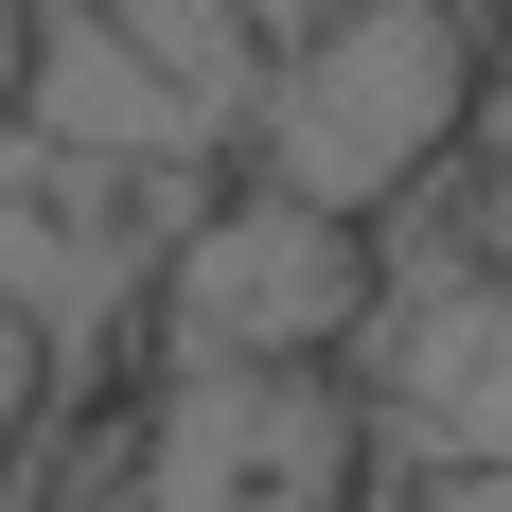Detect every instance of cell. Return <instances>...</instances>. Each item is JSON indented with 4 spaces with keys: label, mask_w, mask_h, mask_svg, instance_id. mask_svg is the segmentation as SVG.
<instances>
[{
    "label": "cell",
    "mask_w": 512,
    "mask_h": 512,
    "mask_svg": "<svg viewBox=\"0 0 512 512\" xmlns=\"http://www.w3.org/2000/svg\"><path fill=\"white\" fill-rule=\"evenodd\" d=\"M124 512H371V407L336 371H159Z\"/></svg>",
    "instance_id": "cell-3"
},
{
    "label": "cell",
    "mask_w": 512,
    "mask_h": 512,
    "mask_svg": "<svg viewBox=\"0 0 512 512\" xmlns=\"http://www.w3.org/2000/svg\"><path fill=\"white\" fill-rule=\"evenodd\" d=\"M495 36H512V0H495Z\"/></svg>",
    "instance_id": "cell-8"
},
{
    "label": "cell",
    "mask_w": 512,
    "mask_h": 512,
    "mask_svg": "<svg viewBox=\"0 0 512 512\" xmlns=\"http://www.w3.org/2000/svg\"><path fill=\"white\" fill-rule=\"evenodd\" d=\"M318 18H354V0H248V36H265V53H301Z\"/></svg>",
    "instance_id": "cell-7"
},
{
    "label": "cell",
    "mask_w": 512,
    "mask_h": 512,
    "mask_svg": "<svg viewBox=\"0 0 512 512\" xmlns=\"http://www.w3.org/2000/svg\"><path fill=\"white\" fill-rule=\"evenodd\" d=\"M495 0H354V18H318L248 106V177L265 195L336 212V230H389V212L477 142V106H495Z\"/></svg>",
    "instance_id": "cell-1"
},
{
    "label": "cell",
    "mask_w": 512,
    "mask_h": 512,
    "mask_svg": "<svg viewBox=\"0 0 512 512\" xmlns=\"http://www.w3.org/2000/svg\"><path fill=\"white\" fill-rule=\"evenodd\" d=\"M371 389L424 442V477H512V248L407 283L389 265V318H371Z\"/></svg>",
    "instance_id": "cell-4"
},
{
    "label": "cell",
    "mask_w": 512,
    "mask_h": 512,
    "mask_svg": "<svg viewBox=\"0 0 512 512\" xmlns=\"http://www.w3.org/2000/svg\"><path fill=\"white\" fill-rule=\"evenodd\" d=\"M53 407V336H36V318H0V460H18V424H36Z\"/></svg>",
    "instance_id": "cell-5"
},
{
    "label": "cell",
    "mask_w": 512,
    "mask_h": 512,
    "mask_svg": "<svg viewBox=\"0 0 512 512\" xmlns=\"http://www.w3.org/2000/svg\"><path fill=\"white\" fill-rule=\"evenodd\" d=\"M18 89H36V0H0V124H18Z\"/></svg>",
    "instance_id": "cell-6"
},
{
    "label": "cell",
    "mask_w": 512,
    "mask_h": 512,
    "mask_svg": "<svg viewBox=\"0 0 512 512\" xmlns=\"http://www.w3.org/2000/svg\"><path fill=\"white\" fill-rule=\"evenodd\" d=\"M142 318H159V371H336L389 318V230H336V212L230 177L177 230V265H159Z\"/></svg>",
    "instance_id": "cell-2"
}]
</instances>
